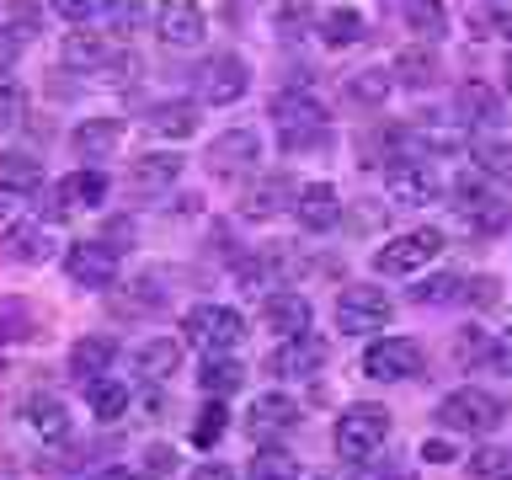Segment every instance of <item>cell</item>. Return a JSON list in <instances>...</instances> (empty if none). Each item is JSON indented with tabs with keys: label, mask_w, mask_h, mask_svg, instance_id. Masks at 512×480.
<instances>
[{
	"label": "cell",
	"mask_w": 512,
	"mask_h": 480,
	"mask_svg": "<svg viewBox=\"0 0 512 480\" xmlns=\"http://www.w3.org/2000/svg\"><path fill=\"white\" fill-rule=\"evenodd\" d=\"M347 480H400L395 470H384L379 459H352V475Z\"/></svg>",
	"instance_id": "cell-54"
},
{
	"label": "cell",
	"mask_w": 512,
	"mask_h": 480,
	"mask_svg": "<svg viewBox=\"0 0 512 480\" xmlns=\"http://www.w3.org/2000/svg\"><path fill=\"white\" fill-rule=\"evenodd\" d=\"M390 315H395V304L374 283H352V288L336 294V331H347V336L384 331V326H390Z\"/></svg>",
	"instance_id": "cell-7"
},
{
	"label": "cell",
	"mask_w": 512,
	"mask_h": 480,
	"mask_svg": "<svg viewBox=\"0 0 512 480\" xmlns=\"http://www.w3.org/2000/svg\"><path fill=\"white\" fill-rule=\"evenodd\" d=\"M427 352L411 342V336H374L363 347V374L379 384H400V379H422Z\"/></svg>",
	"instance_id": "cell-6"
},
{
	"label": "cell",
	"mask_w": 512,
	"mask_h": 480,
	"mask_svg": "<svg viewBox=\"0 0 512 480\" xmlns=\"http://www.w3.org/2000/svg\"><path fill=\"white\" fill-rule=\"evenodd\" d=\"M315 480H326V475H315Z\"/></svg>",
	"instance_id": "cell-62"
},
{
	"label": "cell",
	"mask_w": 512,
	"mask_h": 480,
	"mask_svg": "<svg viewBox=\"0 0 512 480\" xmlns=\"http://www.w3.org/2000/svg\"><path fill=\"white\" fill-rule=\"evenodd\" d=\"M315 16H310V6H288V11H278V32H288V38H299V27H310Z\"/></svg>",
	"instance_id": "cell-53"
},
{
	"label": "cell",
	"mask_w": 512,
	"mask_h": 480,
	"mask_svg": "<svg viewBox=\"0 0 512 480\" xmlns=\"http://www.w3.org/2000/svg\"><path fill=\"white\" fill-rule=\"evenodd\" d=\"M438 422L454 432V438H491V432L507 422V400L491 395V390H480V384H464V390L443 395Z\"/></svg>",
	"instance_id": "cell-2"
},
{
	"label": "cell",
	"mask_w": 512,
	"mask_h": 480,
	"mask_svg": "<svg viewBox=\"0 0 512 480\" xmlns=\"http://www.w3.org/2000/svg\"><path fill=\"white\" fill-rule=\"evenodd\" d=\"M182 368V342L176 336H144V342L134 347V374L144 379H166Z\"/></svg>",
	"instance_id": "cell-27"
},
{
	"label": "cell",
	"mask_w": 512,
	"mask_h": 480,
	"mask_svg": "<svg viewBox=\"0 0 512 480\" xmlns=\"http://www.w3.org/2000/svg\"><path fill=\"white\" fill-rule=\"evenodd\" d=\"M118 144H123L118 118H86V123H75V134H70V150L80 160H107V155H118Z\"/></svg>",
	"instance_id": "cell-22"
},
{
	"label": "cell",
	"mask_w": 512,
	"mask_h": 480,
	"mask_svg": "<svg viewBox=\"0 0 512 480\" xmlns=\"http://www.w3.org/2000/svg\"><path fill=\"white\" fill-rule=\"evenodd\" d=\"M256 160H262V134L256 128H224V134L208 144L203 166L219 176V182H235V176H251Z\"/></svg>",
	"instance_id": "cell-9"
},
{
	"label": "cell",
	"mask_w": 512,
	"mask_h": 480,
	"mask_svg": "<svg viewBox=\"0 0 512 480\" xmlns=\"http://www.w3.org/2000/svg\"><path fill=\"white\" fill-rule=\"evenodd\" d=\"M454 112L475 128H496L502 123V96H496L486 80H459L454 86Z\"/></svg>",
	"instance_id": "cell-21"
},
{
	"label": "cell",
	"mask_w": 512,
	"mask_h": 480,
	"mask_svg": "<svg viewBox=\"0 0 512 480\" xmlns=\"http://www.w3.org/2000/svg\"><path fill=\"white\" fill-rule=\"evenodd\" d=\"M48 11L64 16L70 27H86V22H96V16H102V0H48Z\"/></svg>",
	"instance_id": "cell-48"
},
{
	"label": "cell",
	"mask_w": 512,
	"mask_h": 480,
	"mask_svg": "<svg viewBox=\"0 0 512 480\" xmlns=\"http://www.w3.org/2000/svg\"><path fill=\"white\" fill-rule=\"evenodd\" d=\"M246 91H251V64L240 59V54H214L198 70V96H203L208 107H230Z\"/></svg>",
	"instance_id": "cell-12"
},
{
	"label": "cell",
	"mask_w": 512,
	"mask_h": 480,
	"mask_svg": "<svg viewBox=\"0 0 512 480\" xmlns=\"http://www.w3.org/2000/svg\"><path fill=\"white\" fill-rule=\"evenodd\" d=\"M384 187H390V203H406V208H432L443 198V176L432 171V160H416V155H400L384 166Z\"/></svg>",
	"instance_id": "cell-8"
},
{
	"label": "cell",
	"mask_w": 512,
	"mask_h": 480,
	"mask_svg": "<svg viewBox=\"0 0 512 480\" xmlns=\"http://www.w3.org/2000/svg\"><path fill=\"white\" fill-rule=\"evenodd\" d=\"M16 54H22V38H11V32H0V75H11Z\"/></svg>",
	"instance_id": "cell-56"
},
{
	"label": "cell",
	"mask_w": 512,
	"mask_h": 480,
	"mask_svg": "<svg viewBox=\"0 0 512 480\" xmlns=\"http://www.w3.org/2000/svg\"><path fill=\"white\" fill-rule=\"evenodd\" d=\"M54 192H59L64 208H102V203H107V176L96 171V166H80V171L64 176Z\"/></svg>",
	"instance_id": "cell-31"
},
{
	"label": "cell",
	"mask_w": 512,
	"mask_h": 480,
	"mask_svg": "<svg viewBox=\"0 0 512 480\" xmlns=\"http://www.w3.org/2000/svg\"><path fill=\"white\" fill-rule=\"evenodd\" d=\"M198 107L187 102V96H176V102H160V107H150V134H160V139H171V144H182V139H192L198 134Z\"/></svg>",
	"instance_id": "cell-29"
},
{
	"label": "cell",
	"mask_w": 512,
	"mask_h": 480,
	"mask_svg": "<svg viewBox=\"0 0 512 480\" xmlns=\"http://www.w3.org/2000/svg\"><path fill=\"white\" fill-rule=\"evenodd\" d=\"M470 166L486 176H512V139L502 128H480L470 139Z\"/></svg>",
	"instance_id": "cell-30"
},
{
	"label": "cell",
	"mask_w": 512,
	"mask_h": 480,
	"mask_svg": "<svg viewBox=\"0 0 512 480\" xmlns=\"http://www.w3.org/2000/svg\"><path fill=\"white\" fill-rule=\"evenodd\" d=\"M438 251H443V230L416 224V230L390 235L374 251V272H384V278H411V272H422L427 262H438Z\"/></svg>",
	"instance_id": "cell-5"
},
{
	"label": "cell",
	"mask_w": 512,
	"mask_h": 480,
	"mask_svg": "<svg viewBox=\"0 0 512 480\" xmlns=\"http://www.w3.org/2000/svg\"><path fill=\"white\" fill-rule=\"evenodd\" d=\"M86 406H91V416L96 422H118V416L128 411V384H118V379H91L86 384Z\"/></svg>",
	"instance_id": "cell-36"
},
{
	"label": "cell",
	"mask_w": 512,
	"mask_h": 480,
	"mask_svg": "<svg viewBox=\"0 0 512 480\" xmlns=\"http://www.w3.org/2000/svg\"><path fill=\"white\" fill-rule=\"evenodd\" d=\"M118 256L123 251L112 240H75V246H64V272L80 288H112L118 283Z\"/></svg>",
	"instance_id": "cell-10"
},
{
	"label": "cell",
	"mask_w": 512,
	"mask_h": 480,
	"mask_svg": "<svg viewBox=\"0 0 512 480\" xmlns=\"http://www.w3.org/2000/svg\"><path fill=\"white\" fill-rule=\"evenodd\" d=\"M480 27H496L502 38H512V16H507V11H491V16H480Z\"/></svg>",
	"instance_id": "cell-58"
},
{
	"label": "cell",
	"mask_w": 512,
	"mask_h": 480,
	"mask_svg": "<svg viewBox=\"0 0 512 480\" xmlns=\"http://www.w3.org/2000/svg\"><path fill=\"white\" fill-rule=\"evenodd\" d=\"M294 422H299V400L283 395V390H262L251 400V411H246V432H251V438H272V432H288Z\"/></svg>",
	"instance_id": "cell-18"
},
{
	"label": "cell",
	"mask_w": 512,
	"mask_h": 480,
	"mask_svg": "<svg viewBox=\"0 0 512 480\" xmlns=\"http://www.w3.org/2000/svg\"><path fill=\"white\" fill-rule=\"evenodd\" d=\"M267 118H272V128H278V144L288 155L326 144V112H320V102L310 91H278L272 107H267Z\"/></svg>",
	"instance_id": "cell-1"
},
{
	"label": "cell",
	"mask_w": 512,
	"mask_h": 480,
	"mask_svg": "<svg viewBox=\"0 0 512 480\" xmlns=\"http://www.w3.org/2000/svg\"><path fill=\"white\" fill-rule=\"evenodd\" d=\"M224 427H230V411H224L219 395H208V406L198 411V422H192V443L198 448H214L224 438Z\"/></svg>",
	"instance_id": "cell-40"
},
{
	"label": "cell",
	"mask_w": 512,
	"mask_h": 480,
	"mask_svg": "<svg viewBox=\"0 0 512 480\" xmlns=\"http://www.w3.org/2000/svg\"><path fill=\"white\" fill-rule=\"evenodd\" d=\"M112 358H118V342H112V336H102V331H91V336H80V342H70V374H75L80 384L102 379L107 368H112Z\"/></svg>",
	"instance_id": "cell-23"
},
{
	"label": "cell",
	"mask_w": 512,
	"mask_h": 480,
	"mask_svg": "<svg viewBox=\"0 0 512 480\" xmlns=\"http://www.w3.org/2000/svg\"><path fill=\"white\" fill-rule=\"evenodd\" d=\"M6 256L11 262H27V267H43L54 256V230L43 219H11L6 224Z\"/></svg>",
	"instance_id": "cell-19"
},
{
	"label": "cell",
	"mask_w": 512,
	"mask_h": 480,
	"mask_svg": "<svg viewBox=\"0 0 512 480\" xmlns=\"http://www.w3.org/2000/svg\"><path fill=\"white\" fill-rule=\"evenodd\" d=\"M6 16H11L6 32H11V38H22V43L43 32V6H38V0H6Z\"/></svg>",
	"instance_id": "cell-43"
},
{
	"label": "cell",
	"mask_w": 512,
	"mask_h": 480,
	"mask_svg": "<svg viewBox=\"0 0 512 480\" xmlns=\"http://www.w3.org/2000/svg\"><path fill=\"white\" fill-rule=\"evenodd\" d=\"M470 214V230L475 235H496V230H507V203H496V198H486V203H475V208H464Z\"/></svg>",
	"instance_id": "cell-47"
},
{
	"label": "cell",
	"mask_w": 512,
	"mask_h": 480,
	"mask_svg": "<svg viewBox=\"0 0 512 480\" xmlns=\"http://www.w3.org/2000/svg\"><path fill=\"white\" fill-rule=\"evenodd\" d=\"M251 480H299V459L288 448H262L251 459Z\"/></svg>",
	"instance_id": "cell-41"
},
{
	"label": "cell",
	"mask_w": 512,
	"mask_h": 480,
	"mask_svg": "<svg viewBox=\"0 0 512 480\" xmlns=\"http://www.w3.org/2000/svg\"><path fill=\"white\" fill-rule=\"evenodd\" d=\"M0 187L16 192V198H22V192H38L43 187V160H32L27 150H6L0 155Z\"/></svg>",
	"instance_id": "cell-34"
},
{
	"label": "cell",
	"mask_w": 512,
	"mask_h": 480,
	"mask_svg": "<svg viewBox=\"0 0 512 480\" xmlns=\"http://www.w3.org/2000/svg\"><path fill=\"white\" fill-rule=\"evenodd\" d=\"M416 144H422V150L432 155V160H443V155H470V139L459 134V128H422V134H416Z\"/></svg>",
	"instance_id": "cell-44"
},
{
	"label": "cell",
	"mask_w": 512,
	"mask_h": 480,
	"mask_svg": "<svg viewBox=\"0 0 512 480\" xmlns=\"http://www.w3.org/2000/svg\"><path fill=\"white\" fill-rule=\"evenodd\" d=\"M363 11H352V6H336V11H326L320 16V38H326L331 48H347V43H358L363 38Z\"/></svg>",
	"instance_id": "cell-38"
},
{
	"label": "cell",
	"mask_w": 512,
	"mask_h": 480,
	"mask_svg": "<svg viewBox=\"0 0 512 480\" xmlns=\"http://www.w3.org/2000/svg\"><path fill=\"white\" fill-rule=\"evenodd\" d=\"M454 363L459 368H475V363H491V336L480 326H464L459 342H454Z\"/></svg>",
	"instance_id": "cell-45"
},
{
	"label": "cell",
	"mask_w": 512,
	"mask_h": 480,
	"mask_svg": "<svg viewBox=\"0 0 512 480\" xmlns=\"http://www.w3.org/2000/svg\"><path fill=\"white\" fill-rule=\"evenodd\" d=\"M182 336L198 352H235L246 342V315L230 310V304H192L182 315Z\"/></svg>",
	"instance_id": "cell-4"
},
{
	"label": "cell",
	"mask_w": 512,
	"mask_h": 480,
	"mask_svg": "<svg viewBox=\"0 0 512 480\" xmlns=\"http://www.w3.org/2000/svg\"><path fill=\"white\" fill-rule=\"evenodd\" d=\"M59 59L70 64V70H107V59H112V38L107 32H64V48H59Z\"/></svg>",
	"instance_id": "cell-25"
},
{
	"label": "cell",
	"mask_w": 512,
	"mask_h": 480,
	"mask_svg": "<svg viewBox=\"0 0 512 480\" xmlns=\"http://www.w3.org/2000/svg\"><path fill=\"white\" fill-rule=\"evenodd\" d=\"M502 75H507V91H512V54H507V64H502Z\"/></svg>",
	"instance_id": "cell-61"
},
{
	"label": "cell",
	"mask_w": 512,
	"mask_h": 480,
	"mask_svg": "<svg viewBox=\"0 0 512 480\" xmlns=\"http://www.w3.org/2000/svg\"><path fill=\"white\" fill-rule=\"evenodd\" d=\"M96 480H144V475H134V470H107V475H96Z\"/></svg>",
	"instance_id": "cell-60"
},
{
	"label": "cell",
	"mask_w": 512,
	"mask_h": 480,
	"mask_svg": "<svg viewBox=\"0 0 512 480\" xmlns=\"http://www.w3.org/2000/svg\"><path fill=\"white\" fill-rule=\"evenodd\" d=\"M22 416H27V427L38 432L43 443H64V438H70V406H64L59 395H27Z\"/></svg>",
	"instance_id": "cell-24"
},
{
	"label": "cell",
	"mask_w": 512,
	"mask_h": 480,
	"mask_svg": "<svg viewBox=\"0 0 512 480\" xmlns=\"http://www.w3.org/2000/svg\"><path fill=\"white\" fill-rule=\"evenodd\" d=\"M464 304H470V310H496V304H502V278H496V272H475V278L464 283Z\"/></svg>",
	"instance_id": "cell-46"
},
{
	"label": "cell",
	"mask_w": 512,
	"mask_h": 480,
	"mask_svg": "<svg viewBox=\"0 0 512 480\" xmlns=\"http://www.w3.org/2000/svg\"><path fill=\"white\" fill-rule=\"evenodd\" d=\"M198 384H203V395H219V400H230L240 384H246V368H240L235 352H203V368H198Z\"/></svg>",
	"instance_id": "cell-28"
},
{
	"label": "cell",
	"mask_w": 512,
	"mask_h": 480,
	"mask_svg": "<svg viewBox=\"0 0 512 480\" xmlns=\"http://www.w3.org/2000/svg\"><path fill=\"white\" fill-rule=\"evenodd\" d=\"M102 240H112L118 251H128V240H134V224H128V219H118V224H112V230H107Z\"/></svg>",
	"instance_id": "cell-57"
},
{
	"label": "cell",
	"mask_w": 512,
	"mask_h": 480,
	"mask_svg": "<svg viewBox=\"0 0 512 480\" xmlns=\"http://www.w3.org/2000/svg\"><path fill=\"white\" fill-rule=\"evenodd\" d=\"M107 304H112V315L118 320H144V315H155V310H166V288H160L155 278H134V283H112L107 288Z\"/></svg>",
	"instance_id": "cell-20"
},
{
	"label": "cell",
	"mask_w": 512,
	"mask_h": 480,
	"mask_svg": "<svg viewBox=\"0 0 512 480\" xmlns=\"http://www.w3.org/2000/svg\"><path fill=\"white\" fill-rule=\"evenodd\" d=\"M347 214L342 192H336V182H304L299 187V203H294V219L304 235H320V230H336Z\"/></svg>",
	"instance_id": "cell-15"
},
{
	"label": "cell",
	"mask_w": 512,
	"mask_h": 480,
	"mask_svg": "<svg viewBox=\"0 0 512 480\" xmlns=\"http://www.w3.org/2000/svg\"><path fill=\"white\" fill-rule=\"evenodd\" d=\"M422 459H427V464H448V459H459L454 432H448V438H427V443H422Z\"/></svg>",
	"instance_id": "cell-52"
},
{
	"label": "cell",
	"mask_w": 512,
	"mask_h": 480,
	"mask_svg": "<svg viewBox=\"0 0 512 480\" xmlns=\"http://www.w3.org/2000/svg\"><path fill=\"white\" fill-rule=\"evenodd\" d=\"M342 224L352 235H379L384 230V203H374V208H352V214H342Z\"/></svg>",
	"instance_id": "cell-49"
},
{
	"label": "cell",
	"mask_w": 512,
	"mask_h": 480,
	"mask_svg": "<svg viewBox=\"0 0 512 480\" xmlns=\"http://www.w3.org/2000/svg\"><path fill=\"white\" fill-rule=\"evenodd\" d=\"M438 75H443V59L432 54L427 43H411V48H400V54H395V80H400V86L427 91V86H438Z\"/></svg>",
	"instance_id": "cell-26"
},
{
	"label": "cell",
	"mask_w": 512,
	"mask_h": 480,
	"mask_svg": "<svg viewBox=\"0 0 512 480\" xmlns=\"http://www.w3.org/2000/svg\"><path fill=\"white\" fill-rule=\"evenodd\" d=\"M294 203H299V182H294V176H288V171H267V176H256V182L240 192V219L267 224L278 214H294Z\"/></svg>",
	"instance_id": "cell-11"
},
{
	"label": "cell",
	"mask_w": 512,
	"mask_h": 480,
	"mask_svg": "<svg viewBox=\"0 0 512 480\" xmlns=\"http://www.w3.org/2000/svg\"><path fill=\"white\" fill-rule=\"evenodd\" d=\"M182 182V155L176 150H144L134 166H128V192L134 198H160Z\"/></svg>",
	"instance_id": "cell-16"
},
{
	"label": "cell",
	"mask_w": 512,
	"mask_h": 480,
	"mask_svg": "<svg viewBox=\"0 0 512 480\" xmlns=\"http://www.w3.org/2000/svg\"><path fill=\"white\" fill-rule=\"evenodd\" d=\"M342 91H347L352 107H384V102H390V91H395V75L379 70V64H363V70L347 75Z\"/></svg>",
	"instance_id": "cell-32"
},
{
	"label": "cell",
	"mask_w": 512,
	"mask_h": 480,
	"mask_svg": "<svg viewBox=\"0 0 512 480\" xmlns=\"http://www.w3.org/2000/svg\"><path fill=\"white\" fill-rule=\"evenodd\" d=\"M512 475V454L496 443H480L470 454V480H507Z\"/></svg>",
	"instance_id": "cell-42"
},
{
	"label": "cell",
	"mask_w": 512,
	"mask_h": 480,
	"mask_svg": "<svg viewBox=\"0 0 512 480\" xmlns=\"http://www.w3.org/2000/svg\"><path fill=\"white\" fill-rule=\"evenodd\" d=\"M11 219H16V192H6V187H0V230H6Z\"/></svg>",
	"instance_id": "cell-59"
},
{
	"label": "cell",
	"mask_w": 512,
	"mask_h": 480,
	"mask_svg": "<svg viewBox=\"0 0 512 480\" xmlns=\"http://www.w3.org/2000/svg\"><path fill=\"white\" fill-rule=\"evenodd\" d=\"M278 272H283L278 251H251V256L235 262V283L251 288V294H272V288H278Z\"/></svg>",
	"instance_id": "cell-33"
},
{
	"label": "cell",
	"mask_w": 512,
	"mask_h": 480,
	"mask_svg": "<svg viewBox=\"0 0 512 480\" xmlns=\"http://www.w3.org/2000/svg\"><path fill=\"white\" fill-rule=\"evenodd\" d=\"M144 22H150V6H144V0H102V32L107 38H134Z\"/></svg>",
	"instance_id": "cell-35"
},
{
	"label": "cell",
	"mask_w": 512,
	"mask_h": 480,
	"mask_svg": "<svg viewBox=\"0 0 512 480\" xmlns=\"http://www.w3.org/2000/svg\"><path fill=\"white\" fill-rule=\"evenodd\" d=\"M262 326L278 336H304L310 331V299L294 294V288H278V294H262Z\"/></svg>",
	"instance_id": "cell-17"
},
{
	"label": "cell",
	"mask_w": 512,
	"mask_h": 480,
	"mask_svg": "<svg viewBox=\"0 0 512 480\" xmlns=\"http://www.w3.org/2000/svg\"><path fill=\"white\" fill-rule=\"evenodd\" d=\"M192 480H235V470L219 459H203V464H192Z\"/></svg>",
	"instance_id": "cell-55"
},
{
	"label": "cell",
	"mask_w": 512,
	"mask_h": 480,
	"mask_svg": "<svg viewBox=\"0 0 512 480\" xmlns=\"http://www.w3.org/2000/svg\"><path fill=\"white\" fill-rule=\"evenodd\" d=\"M155 32L166 48H203L208 38V11L198 0H160L155 6Z\"/></svg>",
	"instance_id": "cell-13"
},
{
	"label": "cell",
	"mask_w": 512,
	"mask_h": 480,
	"mask_svg": "<svg viewBox=\"0 0 512 480\" xmlns=\"http://www.w3.org/2000/svg\"><path fill=\"white\" fill-rule=\"evenodd\" d=\"M320 368H326V342H320L315 331L283 336V342L267 352V374L272 379H315Z\"/></svg>",
	"instance_id": "cell-14"
},
{
	"label": "cell",
	"mask_w": 512,
	"mask_h": 480,
	"mask_svg": "<svg viewBox=\"0 0 512 480\" xmlns=\"http://www.w3.org/2000/svg\"><path fill=\"white\" fill-rule=\"evenodd\" d=\"M491 368L512 379V326H507V331H496V342H491Z\"/></svg>",
	"instance_id": "cell-51"
},
{
	"label": "cell",
	"mask_w": 512,
	"mask_h": 480,
	"mask_svg": "<svg viewBox=\"0 0 512 480\" xmlns=\"http://www.w3.org/2000/svg\"><path fill=\"white\" fill-rule=\"evenodd\" d=\"M176 470V454H171V448L166 443H155V448H144V475H171Z\"/></svg>",
	"instance_id": "cell-50"
},
{
	"label": "cell",
	"mask_w": 512,
	"mask_h": 480,
	"mask_svg": "<svg viewBox=\"0 0 512 480\" xmlns=\"http://www.w3.org/2000/svg\"><path fill=\"white\" fill-rule=\"evenodd\" d=\"M406 27L422 43H438L448 32V6H443V0H406Z\"/></svg>",
	"instance_id": "cell-37"
},
{
	"label": "cell",
	"mask_w": 512,
	"mask_h": 480,
	"mask_svg": "<svg viewBox=\"0 0 512 480\" xmlns=\"http://www.w3.org/2000/svg\"><path fill=\"white\" fill-rule=\"evenodd\" d=\"M464 283L470 278H459V272H438V278H422L411 288V299L416 304H459L464 299Z\"/></svg>",
	"instance_id": "cell-39"
},
{
	"label": "cell",
	"mask_w": 512,
	"mask_h": 480,
	"mask_svg": "<svg viewBox=\"0 0 512 480\" xmlns=\"http://www.w3.org/2000/svg\"><path fill=\"white\" fill-rule=\"evenodd\" d=\"M390 443V411L374 406V400H358V406H347L336 416V454L347 464L352 459H374L379 448Z\"/></svg>",
	"instance_id": "cell-3"
}]
</instances>
